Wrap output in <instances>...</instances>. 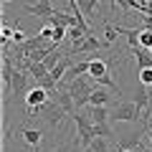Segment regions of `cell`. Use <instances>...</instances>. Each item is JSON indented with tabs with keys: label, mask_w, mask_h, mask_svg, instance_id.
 Masks as SVG:
<instances>
[{
	"label": "cell",
	"mask_w": 152,
	"mask_h": 152,
	"mask_svg": "<svg viewBox=\"0 0 152 152\" xmlns=\"http://www.w3.org/2000/svg\"><path fill=\"white\" fill-rule=\"evenodd\" d=\"M94 79L91 76H76L74 81L69 84V91H71V96H74V102H76V109H81V107H86L89 104V96H91V91H94Z\"/></svg>",
	"instance_id": "6da1fadb"
},
{
	"label": "cell",
	"mask_w": 152,
	"mask_h": 152,
	"mask_svg": "<svg viewBox=\"0 0 152 152\" xmlns=\"http://www.w3.org/2000/svg\"><path fill=\"white\" fill-rule=\"evenodd\" d=\"M109 122H142V109L134 102H119L112 107Z\"/></svg>",
	"instance_id": "7a4b0ae2"
},
{
	"label": "cell",
	"mask_w": 152,
	"mask_h": 152,
	"mask_svg": "<svg viewBox=\"0 0 152 152\" xmlns=\"http://www.w3.org/2000/svg\"><path fill=\"white\" fill-rule=\"evenodd\" d=\"M71 119L76 122V129H79L76 134L81 137L84 147H89V145L94 142V137H96V134H94V122L89 119V114H86V112H76L74 117H71Z\"/></svg>",
	"instance_id": "3957f363"
},
{
	"label": "cell",
	"mask_w": 152,
	"mask_h": 152,
	"mask_svg": "<svg viewBox=\"0 0 152 152\" xmlns=\"http://www.w3.org/2000/svg\"><path fill=\"white\" fill-rule=\"evenodd\" d=\"M41 117H43V122H46L48 127H58L61 122H64L66 112H64V107H61L58 102H53V99H51L48 104H43V107H41Z\"/></svg>",
	"instance_id": "277c9868"
},
{
	"label": "cell",
	"mask_w": 152,
	"mask_h": 152,
	"mask_svg": "<svg viewBox=\"0 0 152 152\" xmlns=\"http://www.w3.org/2000/svg\"><path fill=\"white\" fill-rule=\"evenodd\" d=\"M48 96H51L48 89H43L41 84H36V86H31V91H28V96H26V107H43V104L51 102Z\"/></svg>",
	"instance_id": "5b68a950"
},
{
	"label": "cell",
	"mask_w": 152,
	"mask_h": 152,
	"mask_svg": "<svg viewBox=\"0 0 152 152\" xmlns=\"http://www.w3.org/2000/svg\"><path fill=\"white\" fill-rule=\"evenodd\" d=\"M26 13H33V15L38 18H43V20H48L51 15H53V5H51V0H38V3H28L26 8H23Z\"/></svg>",
	"instance_id": "8992f818"
},
{
	"label": "cell",
	"mask_w": 152,
	"mask_h": 152,
	"mask_svg": "<svg viewBox=\"0 0 152 152\" xmlns=\"http://www.w3.org/2000/svg\"><path fill=\"white\" fill-rule=\"evenodd\" d=\"M13 96L15 99H26L28 91H31V86H28V74H23V71H15V76H13Z\"/></svg>",
	"instance_id": "52a82bcc"
},
{
	"label": "cell",
	"mask_w": 152,
	"mask_h": 152,
	"mask_svg": "<svg viewBox=\"0 0 152 152\" xmlns=\"http://www.w3.org/2000/svg\"><path fill=\"white\" fill-rule=\"evenodd\" d=\"M99 48H102V41H96L94 36H86L79 46H71V51H74V53H96Z\"/></svg>",
	"instance_id": "ba28073f"
},
{
	"label": "cell",
	"mask_w": 152,
	"mask_h": 152,
	"mask_svg": "<svg viewBox=\"0 0 152 152\" xmlns=\"http://www.w3.org/2000/svg\"><path fill=\"white\" fill-rule=\"evenodd\" d=\"M86 114L94 124H104V122H109V114L112 112H109V107H94V104H89Z\"/></svg>",
	"instance_id": "9c48e42d"
},
{
	"label": "cell",
	"mask_w": 152,
	"mask_h": 152,
	"mask_svg": "<svg viewBox=\"0 0 152 152\" xmlns=\"http://www.w3.org/2000/svg\"><path fill=\"white\" fill-rule=\"evenodd\" d=\"M69 69H71V61H69V58H66V56H64V58H61L58 64H56L53 69L48 71V79H51V81H53V84L64 81V74H66V71H69Z\"/></svg>",
	"instance_id": "30bf717a"
},
{
	"label": "cell",
	"mask_w": 152,
	"mask_h": 152,
	"mask_svg": "<svg viewBox=\"0 0 152 152\" xmlns=\"http://www.w3.org/2000/svg\"><path fill=\"white\" fill-rule=\"evenodd\" d=\"M107 74H109V64L104 58H94L91 56V61H89V76L99 79V76H107Z\"/></svg>",
	"instance_id": "8fae6325"
},
{
	"label": "cell",
	"mask_w": 152,
	"mask_h": 152,
	"mask_svg": "<svg viewBox=\"0 0 152 152\" xmlns=\"http://www.w3.org/2000/svg\"><path fill=\"white\" fill-rule=\"evenodd\" d=\"M89 104H94V107H109V104H112V96H109V91L99 89V84H96L94 91H91V96H89Z\"/></svg>",
	"instance_id": "7c38bea8"
},
{
	"label": "cell",
	"mask_w": 152,
	"mask_h": 152,
	"mask_svg": "<svg viewBox=\"0 0 152 152\" xmlns=\"http://www.w3.org/2000/svg\"><path fill=\"white\" fill-rule=\"evenodd\" d=\"M23 140H26V145H31L33 150H38L43 134H41V129H23Z\"/></svg>",
	"instance_id": "4fadbf2b"
},
{
	"label": "cell",
	"mask_w": 152,
	"mask_h": 152,
	"mask_svg": "<svg viewBox=\"0 0 152 152\" xmlns=\"http://www.w3.org/2000/svg\"><path fill=\"white\" fill-rule=\"evenodd\" d=\"M86 36H91V33H86L84 28H79V26H71V28H69V41H71V46H79Z\"/></svg>",
	"instance_id": "5bb4252c"
},
{
	"label": "cell",
	"mask_w": 152,
	"mask_h": 152,
	"mask_svg": "<svg viewBox=\"0 0 152 152\" xmlns=\"http://www.w3.org/2000/svg\"><path fill=\"white\" fill-rule=\"evenodd\" d=\"M28 74H31L36 81H41V79H46V76H48V69H46L43 61H41V64H28Z\"/></svg>",
	"instance_id": "9a60e30c"
},
{
	"label": "cell",
	"mask_w": 152,
	"mask_h": 152,
	"mask_svg": "<svg viewBox=\"0 0 152 152\" xmlns=\"http://www.w3.org/2000/svg\"><path fill=\"white\" fill-rule=\"evenodd\" d=\"M140 48L152 51V28H142L140 31Z\"/></svg>",
	"instance_id": "2e32d148"
},
{
	"label": "cell",
	"mask_w": 152,
	"mask_h": 152,
	"mask_svg": "<svg viewBox=\"0 0 152 152\" xmlns=\"http://www.w3.org/2000/svg\"><path fill=\"white\" fill-rule=\"evenodd\" d=\"M94 134H96V137H114L112 124H109V122H104V124H94Z\"/></svg>",
	"instance_id": "e0dca14e"
},
{
	"label": "cell",
	"mask_w": 152,
	"mask_h": 152,
	"mask_svg": "<svg viewBox=\"0 0 152 152\" xmlns=\"http://www.w3.org/2000/svg\"><path fill=\"white\" fill-rule=\"evenodd\" d=\"M91 150H94V152H109V142H107V137H94Z\"/></svg>",
	"instance_id": "ac0fdd59"
},
{
	"label": "cell",
	"mask_w": 152,
	"mask_h": 152,
	"mask_svg": "<svg viewBox=\"0 0 152 152\" xmlns=\"http://www.w3.org/2000/svg\"><path fill=\"white\" fill-rule=\"evenodd\" d=\"M81 150H84L81 137H79V134H74V140H71V145H69V150H66V152H81Z\"/></svg>",
	"instance_id": "d6986e66"
},
{
	"label": "cell",
	"mask_w": 152,
	"mask_h": 152,
	"mask_svg": "<svg viewBox=\"0 0 152 152\" xmlns=\"http://www.w3.org/2000/svg\"><path fill=\"white\" fill-rule=\"evenodd\" d=\"M117 28L112 26V23H107V31H104V38H107V43H114V38H117Z\"/></svg>",
	"instance_id": "ffe728a7"
},
{
	"label": "cell",
	"mask_w": 152,
	"mask_h": 152,
	"mask_svg": "<svg viewBox=\"0 0 152 152\" xmlns=\"http://www.w3.org/2000/svg\"><path fill=\"white\" fill-rule=\"evenodd\" d=\"M150 117H152V86H150V99H147V107H145V112H142V122L150 119Z\"/></svg>",
	"instance_id": "44dd1931"
},
{
	"label": "cell",
	"mask_w": 152,
	"mask_h": 152,
	"mask_svg": "<svg viewBox=\"0 0 152 152\" xmlns=\"http://www.w3.org/2000/svg\"><path fill=\"white\" fill-rule=\"evenodd\" d=\"M56 56H58V53H56ZM56 56H53V51H51V53H48V56L43 58V64H46V69H48V71H51V69L56 66V64H53V61H56Z\"/></svg>",
	"instance_id": "7402d4cb"
},
{
	"label": "cell",
	"mask_w": 152,
	"mask_h": 152,
	"mask_svg": "<svg viewBox=\"0 0 152 152\" xmlns=\"http://www.w3.org/2000/svg\"><path fill=\"white\" fill-rule=\"evenodd\" d=\"M134 152H152V147L147 145V142H140V145L134 147Z\"/></svg>",
	"instance_id": "603a6c76"
},
{
	"label": "cell",
	"mask_w": 152,
	"mask_h": 152,
	"mask_svg": "<svg viewBox=\"0 0 152 152\" xmlns=\"http://www.w3.org/2000/svg\"><path fill=\"white\" fill-rule=\"evenodd\" d=\"M145 137H147V145L152 147V127H150V129H147V134H145Z\"/></svg>",
	"instance_id": "cb8c5ba5"
},
{
	"label": "cell",
	"mask_w": 152,
	"mask_h": 152,
	"mask_svg": "<svg viewBox=\"0 0 152 152\" xmlns=\"http://www.w3.org/2000/svg\"><path fill=\"white\" fill-rule=\"evenodd\" d=\"M81 152H94V150H91V145H89V147H84V150H81Z\"/></svg>",
	"instance_id": "d4e9b609"
},
{
	"label": "cell",
	"mask_w": 152,
	"mask_h": 152,
	"mask_svg": "<svg viewBox=\"0 0 152 152\" xmlns=\"http://www.w3.org/2000/svg\"><path fill=\"white\" fill-rule=\"evenodd\" d=\"M119 152H134V150H127V147H119Z\"/></svg>",
	"instance_id": "484cf974"
},
{
	"label": "cell",
	"mask_w": 152,
	"mask_h": 152,
	"mask_svg": "<svg viewBox=\"0 0 152 152\" xmlns=\"http://www.w3.org/2000/svg\"><path fill=\"white\" fill-rule=\"evenodd\" d=\"M5 3H13V0H3V5H5Z\"/></svg>",
	"instance_id": "4316f807"
}]
</instances>
